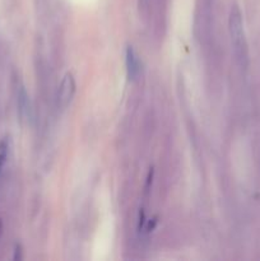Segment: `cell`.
<instances>
[{"mask_svg": "<svg viewBox=\"0 0 260 261\" xmlns=\"http://www.w3.org/2000/svg\"><path fill=\"white\" fill-rule=\"evenodd\" d=\"M228 30L235 58L241 68H246L249 64V50H247V42L246 37H245L242 14L237 5H233L229 12Z\"/></svg>", "mask_w": 260, "mask_h": 261, "instance_id": "cell-1", "label": "cell"}, {"mask_svg": "<svg viewBox=\"0 0 260 261\" xmlns=\"http://www.w3.org/2000/svg\"><path fill=\"white\" fill-rule=\"evenodd\" d=\"M74 93H75V81H74L73 75L70 73H66L64 75L58 92L59 107L63 110L66 109L71 102V99H73Z\"/></svg>", "mask_w": 260, "mask_h": 261, "instance_id": "cell-2", "label": "cell"}, {"mask_svg": "<svg viewBox=\"0 0 260 261\" xmlns=\"http://www.w3.org/2000/svg\"><path fill=\"white\" fill-rule=\"evenodd\" d=\"M125 61H126L127 76H129L130 81H135L137 76L139 75L140 61H139V58H138L137 53H135L134 48H133L132 46H127L126 55H125Z\"/></svg>", "mask_w": 260, "mask_h": 261, "instance_id": "cell-3", "label": "cell"}, {"mask_svg": "<svg viewBox=\"0 0 260 261\" xmlns=\"http://www.w3.org/2000/svg\"><path fill=\"white\" fill-rule=\"evenodd\" d=\"M8 155H9V139L8 138H3L0 140V178H2L3 172H4Z\"/></svg>", "mask_w": 260, "mask_h": 261, "instance_id": "cell-4", "label": "cell"}, {"mask_svg": "<svg viewBox=\"0 0 260 261\" xmlns=\"http://www.w3.org/2000/svg\"><path fill=\"white\" fill-rule=\"evenodd\" d=\"M18 109H19L20 117L24 116L28 111V96L25 93L24 87H20L19 92H18Z\"/></svg>", "mask_w": 260, "mask_h": 261, "instance_id": "cell-5", "label": "cell"}, {"mask_svg": "<svg viewBox=\"0 0 260 261\" xmlns=\"http://www.w3.org/2000/svg\"><path fill=\"white\" fill-rule=\"evenodd\" d=\"M0 232H2V224H0Z\"/></svg>", "mask_w": 260, "mask_h": 261, "instance_id": "cell-6", "label": "cell"}]
</instances>
